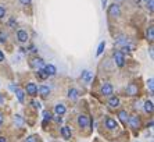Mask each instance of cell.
Returning <instances> with one entry per match:
<instances>
[{
  "mask_svg": "<svg viewBox=\"0 0 154 142\" xmlns=\"http://www.w3.org/2000/svg\"><path fill=\"white\" fill-rule=\"evenodd\" d=\"M121 14V8H119V6L117 4V3H114V4H111L108 8V15H111V17H118Z\"/></svg>",
  "mask_w": 154,
  "mask_h": 142,
  "instance_id": "6da1fadb",
  "label": "cell"
},
{
  "mask_svg": "<svg viewBox=\"0 0 154 142\" xmlns=\"http://www.w3.org/2000/svg\"><path fill=\"white\" fill-rule=\"evenodd\" d=\"M114 60H115L118 67H124V64H125V58H124L122 52H114Z\"/></svg>",
  "mask_w": 154,
  "mask_h": 142,
  "instance_id": "7a4b0ae2",
  "label": "cell"
},
{
  "mask_svg": "<svg viewBox=\"0 0 154 142\" xmlns=\"http://www.w3.org/2000/svg\"><path fill=\"white\" fill-rule=\"evenodd\" d=\"M128 123L132 128H139L140 127V118L137 116H131L128 118Z\"/></svg>",
  "mask_w": 154,
  "mask_h": 142,
  "instance_id": "3957f363",
  "label": "cell"
},
{
  "mask_svg": "<svg viewBox=\"0 0 154 142\" xmlns=\"http://www.w3.org/2000/svg\"><path fill=\"white\" fill-rule=\"evenodd\" d=\"M78 125H79L81 128H86V127L89 125V118H88V116L81 114V116L78 117Z\"/></svg>",
  "mask_w": 154,
  "mask_h": 142,
  "instance_id": "277c9868",
  "label": "cell"
},
{
  "mask_svg": "<svg viewBox=\"0 0 154 142\" xmlns=\"http://www.w3.org/2000/svg\"><path fill=\"white\" fill-rule=\"evenodd\" d=\"M31 65L32 67H35V68H38V70H40V68H45V61L42 60V58H32L31 60Z\"/></svg>",
  "mask_w": 154,
  "mask_h": 142,
  "instance_id": "5b68a950",
  "label": "cell"
},
{
  "mask_svg": "<svg viewBox=\"0 0 154 142\" xmlns=\"http://www.w3.org/2000/svg\"><path fill=\"white\" fill-rule=\"evenodd\" d=\"M114 92V88H113V85L111 84H104L102 88V93L104 96H111V93Z\"/></svg>",
  "mask_w": 154,
  "mask_h": 142,
  "instance_id": "8992f818",
  "label": "cell"
},
{
  "mask_svg": "<svg viewBox=\"0 0 154 142\" xmlns=\"http://www.w3.org/2000/svg\"><path fill=\"white\" fill-rule=\"evenodd\" d=\"M26 93L31 95V96H35L38 93V86L33 84V82H29V84L26 85Z\"/></svg>",
  "mask_w": 154,
  "mask_h": 142,
  "instance_id": "52a82bcc",
  "label": "cell"
},
{
  "mask_svg": "<svg viewBox=\"0 0 154 142\" xmlns=\"http://www.w3.org/2000/svg\"><path fill=\"white\" fill-rule=\"evenodd\" d=\"M106 127H107L108 129H117L118 124H117V121L114 120V118H111V117H107V118H106Z\"/></svg>",
  "mask_w": 154,
  "mask_h": 142,
  "instance_id": "ba28073f",
  "label": "cell"
},
{
  "mask_svg": "<svg viewBox=\"0 0 154 142\" xmlns=\"http://www.w3.org/2000/svg\"><path fill=\"white\" fill-rule=\"evenodd\" d=\"M126 92H128L131 96H135V95H137V86H136L135 84H132V82H131V84L126 86Z\"/></svg>",
  "mask_w": 154,
  "mask_h": 142,
  "instance_id": "9c48e42d",
  "label": "cell"
},
{
  "mask_svg": "<svg viewBox=\"0 0 154 142\" xmlns=\"http://www.w3.org/2000/svg\"><path fill=\"white\" fill-rule=\"evenodd\" d=\"M17 38H18L19 42H26L28 40V33H26V31L19 29L18 32H17Z\"/></svg>",
  "mask_w": 154,
  "mask_h": 142,
  "instance_id": "30bf717a",
  "label": "cell"
},
{
  "mask_svg": "<svg viewBox=\"0 0 154 142\" xmlns=\"http://www.w3.org/2000/svg\"><path fill=\"white\" fill-rule=\"evenodd\" d=\"M54 110H56V114H57V116H63L65 113V106L63 103H58V104H56Z\"/></svg>",
  "mask_w": 154,
  "mask_h": 142,
  "instance_id": "8fae6325",
  "label": "cell"
},
{
  "mask_svg": "<svg viewBox=\"0 0 154 142\" xmlns=\"http://www.w3.org/2000/svg\"><path fill=\"white\" fill-rule=\"evenodd\" d=\"M45 72L47 74V75H54L56 74V67L54 65H51V64H47V65H45Z\"/></svg>",
  "mask_w": 154,
  "mask_h": 142,
  "instance_id": "7c38bea8",
  "label": "cell"
},
{
  "mask_svg": "<svg viewBox=\"0 0 154 142\" xmlns=\"http://www.w3.org/2000/svg\"><path fill=\"white\" fill-rule=\"evenodd\" d=\"M118 117H119V120H121L122 121V124H126L128 123V113H126V111H125V110H121V111H119V113H118Z\"/></svg>",
  "mask_w": 154,
  "mask_h": 142,
  "instance_id": "4fadbf2b",
  "label": "cell"
},
{
  "mask_svg": "<svg viewBox=\"0 0 154 142\" xmlns=\"http://www.w3.org/2000/svg\"><path fill=\"white\" fill-rule=\"evenodd\" d=\"M115 45L117 46H125V45H128V39L125 38V36H118V38L115 39Z\"/></svg>",
  "mask_w": 154,
  "mask_h": 142,
  "instance_id": "5bb4252c",
  "label": "cell"
},
{
  "mask_svg": "<svg viewBox=\"0 0 154 142\" xmlns=\"http://www.w3.org/2000/svg\"><path fill=\"white\" fill-rule=\"evenodd\" d=\"M61 135L64 136L65 139H71V129H70V127H63V128H61Z\"/></svg>",
  "mask_w": 154,
  "mask_h": 142,
  "instance_id": "9a60e30c",
  "label": "cell"
},
{
  "mask_svg": "<svg viewBox=\"0 0 154 142\" xmlns=\"http://www.w3.org/2000/svg\"><path fill=\"white\" fill-rule=\"evenodd\" d=\"M108 104L111 107H118V106H119V99L117 96H111L108 100Z\"/></svg>",
  "mask_w": 154,
  "mask_h": 142,
  "instance_id": "2e32d148",
  "label": "cell"
},
{
  "mask_svg": "<svg viewBox=\"0 0 154 142\" xmlns=\"http://www.w3.org/2000/svg\"><path fill=\"white\" fill-rule=\"evenodd\" d=\"M153 109H154L153 102H151V100H147V102L144 103V111H146V113H153Z\"/></svg>",
  "mask_w": 154,
  "mask_h": 142,
  "instance_id": "e0dca14e",
  "label": "cell"
},
{
  "mask_svg": "<svg viewBox=\"0 0 154 142\" xmlns=\"http://www.w3.org/2000/svg\"><path fill=\"white\" fill-rule=\"evenodd\" d=\"M68 96H70V99H72V100H75V99H78V96H79V93H78L77 89H70L68 90Z\"/></svg>",
  "mask_w": 154,
  "mask_h": 142,
  "instance_id": "ac0fdd59",
  "label": "cell"
},
{
  "mask_svg": "<svg viewBox=\"0 0 154 142\" xmlns=\"http://www.w3.org/2000/svg\"><path fill=\"white\" fill-rule=\"evenodd\" d=\"M38 92L42 96H47V95L50 93V89H49L47 86H40V88H38Z\"/></svg>",
  "mask_w": 154,
  "mask_h": 142,
  "instance_id": "d6986e66",
  "label": "cell"
},
{
  "mask_svg": "<svg viewBox=\"0 0 154 142\" xmlns=\"http://www.w3.org/2000/svg\"><path fill=\"white\" fill-rule=\"evenodd\" d=\"M82 79H84L85 82H90V79H92V72H90V71H84V72H82Z\"/></svg>",
  "mask_w": 154,
  "mask_h": 142,
  "instance_id": "ffe728a7",
  "label": "cell"
},
{
  "mask_svg": "<svg viewBox=\"0 0 154 142\" xmlns=\"http://www.w3.org/2000/svg\"><path fill=\"white\" fill-rule=\"evenodd\" d=\"M15 95H17V99H18L19 102H24V90L15 88Z\"/></svg>",
  "mask_w": 154,
  "mask_h": 142,
  "instance_id": "44dd1931",
  "label": "cell"
},
{
  "mask_svg": "<svg viewBox=\"0 0 154 142\" xmlns=\"http://www.w3.org/2000/svg\"><path fill=\"white\" fill-rule=\"evenodd\" d=\"M147 39L150 40V42H153V39H154V28H153V26H148V29H147Z\"/></svg>",
  "mask_w": 154,
  "mask_h": 142,
  "instance_id": "7402d4cb",
  "label": "cell"
},
{
  "mask_svg": "<svg viewBox=\"0 0 154 142\" xmlns=\"http://www.w3.org/2000/svg\"><path fill=\"white\" fill-rule=\"evenodd\" d=\"M38 75H39V78H42V79H46V78L49 77V75H47V74L45 72V70H43V68L38 70Z\"/></svg>",
  "mask_w": 154,
  "mask_h": 142,
  "instance_id": "603a6c76",
  "label": "cell"
},
{
  "mask_svg": "<svg viewBox=\"0 0 154 142\" xmlns=\"http://www.w3.org/2000/svg\"><path fill=\"white\" fill-rule=\"evenodd\" d=\"M104 46H106V42H102V43H100V45H99V49H97V56H100V54H102L103 53V50H104Z\"/></svg>",
  "mask_w": 154,
  "mask_h": 142,
  "instance_id": "cb8c5ba5",
  "label": "cell"
},
{
  "mask_svg": "<svg viewBox=\"0 0 154 142\" xmlns=\"http://www.w3.org/2000/svg\"><path fill=\"white\" fill-rule=\"evenodd\" d=\"M14 121H15L17 124H18V125H22V124H24V120H22V117H21V116H18V114H17L15 117H14Z\"/></svg>",
  "mask_w": 154,
  "mask_h": 142,
  "instance_id": "d4e9b609",
  "label": "cell"
},
{
  "mask_svg": "<svg viewBox=\"0 0 154 142\" xmlns=\"http://www.w3.org/2000/svg\"><path fill=\"white\" fill-rule=\"evenodd\" d=\"M154 0H148L147 1V8L148 10H150V11H151V13H153V10H154Z\"/></svg>",
  "mask_w": 154,
  "mask_h": 142,
  "instance_id": "484cf974",
  "label": "cell"
},
{
  "mask_svg": "<svg viewBox=\"0 0 154 142\" xmlns=\"http://www.w3.org/2000/svg\"><path fill=\"white\" fill-rule=\"evenodd\" d=\"M43 117H45V120H51V113L47 111V110H45V111H43Z\"/></svg>",
  "mask_w": 154,
  "mask_h": 142,
  "instance_id": "4316f807",
  "label": "cell"
},
{
  "mask_svg": "<svg viewBox=\"0 0 154 142\" xmlns=\"http://www.w3.org/2000/svg\"><path fill=\"white\" fill-rule=\"evenodd\" d=\"M7 39V33L6 32H0V42L3 43V42H6Z\"/></svg>",
  "mask_w": 154,
  "mask_h": 142,
  "instance_id": "83f0119b",
  "label": "cell"
},
{
  "mask_svg": "<svg viewBox=\"0 0 154 142\" xmlns=\"http://www.w3.org/2000/svg\"><path fill=\"white\" fill-rule=\"evenodd\" d=\"M25 142H38V139H36V136H35V135H31V136H28V138H26Z\"/></svg>",
  "mask_w": 154,
  "mask_h": 142,
  "instance_id": "f1b7e54d",
  "label": "cell"
},
{
  "mask_svg": "<svg viewBox=\"0 0 154 142\" xmlns=\"http://www.w3.org/2000/svg\"><path fill=\"white\" fill-rule=\"evenodd\" d=\"M147 82H148V88H150V90H151V92H153V90H154V85H153V78H150V79H148Z\"/></svg>",
  "mask_w": 154,
  "mask_h": 142,
  "instance_id": "f546056e",
  "label": "cell"
},
{
  "mask_svg": "<svg viewBox=\"0 0 154 142\" xmlns=\"http://www.w3.org/2000/svg\"><path fill=\"white\" fill-rule=\"evenodd\" d=\"M4 15H6V10L3 7H0V18H3Z\"/></svg>",
  "mask_w": 154,
  "mask_h": 142,
  "instance_id": "4dcf8cb0",
  "label": "cell"
},
{
  "mask_svg": "<svg viewBox=\"0 0 154 142\" xmlns=\"http://www.w3.org/2000/svg\"><path fill=\"white\" fill-rule=\"evenodd\" d=\"M32 104L35 106V107H38V109H40V103H39L38 100H32Z\"/></svg>",
  "mask_w": 154,
  "mask_h": 142,
  "instance_id": "1f68e13d",
  "label": "cell"
},
{
  "mask_svg": "<svg viewBox=\"0 0 154 142\" xmlns=\"http://www.w3.org/2000/svg\"><path fill=\"white\" fill-rule=\"evenodd\" d=\"M10 26H11V28H15V21H14V18L10 19Z\"/></svg>",
  "mask_w": 154,
  "mask_h": 142,
  "instance_id": "d6a6232c",
  "label": "cell"
},
{
  "mask_svg": "<svg viewBox=\"0 0 154 142\" xmlns=\"http://www.w3.org/2000/svg\"><path fill=\"white\" fill-rule=\"evenodd\" d=\"M22 4H31V0H19Z\"/></svg>",
  "mask_w": 154,
  "mask_h": 142,
  "instance_id": "836d02e7",
  "label": "cell"
},
{
  "mask_svg": "<svg viewBox=\"0 0 154 142\" xmlns=\"http://www.w3.org/2000/svg\"><path fill=\"white\" fill-rule=\"evenodd\" d=\"M4 60V54H3V52H0V61H3Z\"/></svg>",
  "mask_w": 154,
  "mask_h": 142,
  "instance_id": "e575fe53",
  "label": "cell"
},
{
  "mask_svg": "<svg viewBox=\"0 0 154 142\" xmlns=\"http://www.w3.org/2000/svg\"><path fill=\"white\" fill-rule=\"evenodd\" d=\"M3 121H4V120H3V116H1V113H0V125H3Z\"/></svg>",
  "mask_w": 154,
  "mask_h": 142,
  "instance_id": "d590c367",
  "label": "cell"
},
{
  "mask_svg": "<svg viewBox=\"0 0 154 142\" xmlns=\"http://www.w3.org/2000/svg\"><path fill=\"white\" fill-rule=\"evenodd\" d=\"M0 142H7V139L4 136H0Z\"/></svg>",
  "mask_w": 154,
  "mask_h": 142,
  "instance_id": "8d00e7d4",
  "label": "cell"
},
{
  "mask_svg": "<svg viewBox=\"0 0 154 142\" xmlns=\"http://www.w3.org/2000/svg\"><path fill=\"white\" fill-rule=\"evenodd\" d=\"M102 3H103V8L106 7V4H107V0H102Z\"/></svg>",
  "mask_w": 154,
  "mask_h": 142,
  "instance_id": "74e56055",
  "label": "cell"
},
{
  "mask_svg": "<svg viewBox=\"0 0 154 142\" xmlns=\"http://www.w3.org/2000/svg\"><path fill=\"white\" fill-rule=\"evenodd\" d=\"M3 102H4V99H3V97L0 96V103H3Z\"/></svg>",
  "mask_w": 154,
  "mask_h": 142,
  "instance_id": "f35d334b",
  "label": "cell"
},
{
  "mask_svg": "<svg viewBox=\"0 0 154 142\" xmlns=\"http://www.w3.org/2000/svg\"><path fill=\"white\" fill-rule=\"evenodd\" d=\"M114 1H121V0H114Z\"/></svg>",
  "mask_w": 154,
  "mask_h": 142,
  "instance_id": "ab89813d",
  "label": "cell"
},
{
  "mask_svg": "<svg viewBox=\"0 0 154 142\" xmlns=\"http://www.w3.org/2000/svg\"><path fill=\"white\" fill-rule=\"evenodd\" d=\"M144 1H146V3H147V1H148V0H144Z\"/></svg>",
  "mask_w": 154,
  "mask_h": 142,
  "instance_id": "60d3db41",
  "label": "cell"
}]
</instances>
